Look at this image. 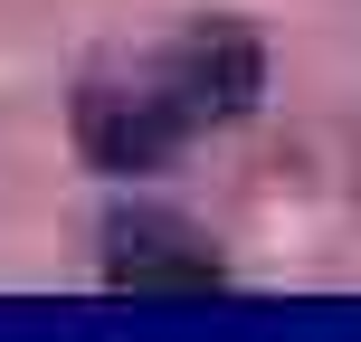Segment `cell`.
Masks as SVG:
<instances>
[{
  "instance_id": "7a4b0ae2",
  "label": "cell",
  "mask_w": 361,
  "mask_h": 342,
  "mask_svg": "<svg viewBox=\"0 0 361 342\" xmlns=\"http://www.w3.org/2000/svg\"><path fill=\"white\" fill-rule=\"evenodd\" d=\"M257 76H267L257 38L238 29V19H200V29L171 48L162 86H171V105L190 114V124H228V114H247V105H257Z\"/></svg>"
},
{
  "instance_id": "6da1fadb",
  "label": "cell",
  "mask_w": 361,
  "mask_h": 342,
  "mask_svg": "<svg viewBox=\"0 0 361 342\" xmlns=\"http://www.w3.org/2000/svg\"><path fill=\"white\" fill-rule=\"evenodd\" d=\"M190 133L171 86H86L76 95V152L95 171H162Z\"/></svg>"
},
{
  "instance_id": "3957f363",
  "label": "cell",
  "mask_w": 361,
  "mask_h": 342,
  "mask_svg": "<svg viewBox=\"0 0 361 342\" xmlns=\"http://www.w3.org/2000/svg\"><path fill=\"white\" fill-rule=\"evenodd\" d=\"M114 286H133V295H200V286H219V257L190 228H114Z\"/></svg>"
}]
</instances>
